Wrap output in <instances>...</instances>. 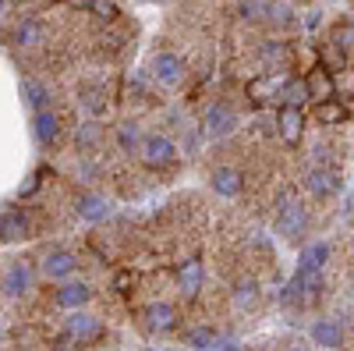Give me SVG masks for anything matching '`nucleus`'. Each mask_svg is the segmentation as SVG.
<instances>
[{"mask_svg":"<svg viewBox=\"0 0 354 351\" xmlns=\"http://www.w3.org/2000/svg\"><path fill=\"white\" fill-rule=\"evenodd\" d=\"M39 273L46 277V280H71L75 273H78V255L71 252V249H50L43 259H39Z\"/></svg>","mask_w":354,"mask_h":351,"instance_id":"nucleus-4","label":"nucleus"},{"mask_svg":"<svg viewBox=\"0 0 354 351\" xmlns=\"http://www.w3.org/2000/svg\"><path fill=\"white\" fill-rule=\"evenodd\" d=\"M4 295L8 298H25L28 291L36 287V270H32V262H11V267L4 270Z\"/></svg>","mask_w":354,"mask_h":351,"instance_id":"nucleus-9","label":"nucleus"},{"mask_svg":"<svg viewBox=\"0 0 354 351\" xmlns=\"http://www.w3.org/2000/svg\"><path fill=\"white\" fill-rule=\"evenodd\" d=\"M142 316H145V327L156 330V334H170V330H177V309H174L170 302H149Z\"/></svg>","mask_w":354,"mask_h":351,"instance_id":"nucleus-16","label":"nucleus"},{"mask_svg":"<svg viewBox=\"0 0 354 351\" xmlns=\"http://www.w3.org/2000/svg\"><path fill=\"white\" fill-rule=\"evenodd\" d=\"M312 117H315L319 125H344V121H347V107L330 96V100H319V103H315Z\"/></svg>","mask_w":354,"mask_h":351,"instance_id":"nucleus-22","label":"nucleus"},{"mask_svg":"<svg viewBox=\"0 0 354 351\" xmlns=\"http://www.w3.org/2000/svg\"><path fill=\"white\" fill-rule=\"evenodd\" d=\"M202 128H205L209 138H227V135L238 132V114H234L227 103H213V107H205Z\"/></svg>","mask_w":354,"mask_h":351,"instance_id":"nucleus-7","label":"nucleus"},{"mask_svg":"<svg viewBox=\"0 0 354 351\" xmlns=\"http://www.w3.org/2000/svg\"><path fill=\"white\" fill-rule=\"evenodd\" d=\"M64 330H68V337H75V341L82 344V341H96L100 330H103V323H100L93 312L75 309V312H68V319H64Z\"/></svg>","mask_w":354,"mask_h":351,"instance_id":"nucleus-14","label":"nucleus"},{"mask_svg":"<svg viewBox=\"0 0 354 351\" xmlns=\"http://www.w3.org/2000/svg\"><path fill=\"white\" fill-rule=\"evenodd\" d=\"M88 8H93L100 18H106V21L117 18V4H113V0H88Z\"/></svg>","mask_w":354,"mask_h":351,"instance_id":"nucleus-30","label":"nucleus"},{"mask_svg":"<svg viewBox=\"0 0 354 351\" xmlns=\"http://www.w3.org/2000/svg\"><path fill=\"white\" fill-rule=\"evenodd\" d=\"M21 100H25V107L32 110V114H39V110H50L53 93H50V85H43L36 78H25L21 82Z\"/></svg>","mask_w":354,"mask_h":351,"instance_id":"nucleus-19","label":"nucleus"},{"mask_svg":"<svg viewBox=\"0 0 354 351\" xmlns=\"http://www.w3.org/2000/svg\"><path fill=\"white\" fill-rule=\"evenodd\" d=\"M100 142H103V125L100 121H78V132H75L78 150H96Z\"/></svg>","mask_w":354,"mask_h":351,"instance_id":"nucleus-24","label":"nucleus"},{"mask_svg":"<svg viewBox=\"0 0 354 351\" xmlns=\"http://www.w3.org/2000/svg\"><path fill=\"white\" fill-rule=\"evenodd\" d=\"M351 298H354V280H351Z\"/></svg>","mask_w":354,"mask_h":351,"instance_id":"nucleus-36","label":"nucleus"},{"mask_svg":"<svg viewBox=\"0 0 354 351\" xmlns=\"http://www.w3.org/2000/svg\"><path fill=\"white\" fill-rule=\"evenodd\" d=\"M305 85H308V89H315V96H333V82H326V75H322V71H315L312 78H305Z\"/></svg>","mask_w":354,"mask_h":351,"instance_id":"nucleus-27","label":"nucleus"},{"mask_svg":"<svg viewBox=\"0 0 354 351\" xmlns=\"http://www.w3.org/2000/svg\"><path fill=\"white\" fill-rule=\"evenodd\" d=\"M305 192L312 199H333L340 192V178H337V170L333 167H312L305 174Z\"/></svg>","mask_w":354,"mask_h":351,"instance_id":"nucleus-12","label":"nucleus"},{"mask_svg":"<svg viewBox=\"0 0 354 351\" xmlns=\"http://www.w3.org/2000/svg\"><path fill=\"white\" fill-rule=\"evenodd\" d=\"M174 280H177V287H181L188 298H195L198 291H202V284H205V267H202L198 259H185V262H177Z\"/></svg>","mask_w":354,"mask_h":351,"instance_id":"nucleus-15","label":"nucleus"},{"mask_svg":"<svg viewBox=\"0 0 354 351\" xmlns=\"http://www.w3.org/2000/svg\"><path fill=\"white\" fill-rule=\"evenodd\" d=\"M277 132L287 145H301V138H305V110L283 103L280 114H277Z\"/></svg>","mask_w":354,"mask_h":351,"instance_id":"nucleus-11","label":"nucleus"},{"mask_svg":"<svg viewBox=\"0 0 354 351\" xmlns=\"http://www.w3.org/2000/svg\"><path fill=\"white\" fill-rule=\"evenodd\" d=\"M308 341L319 351H340L347 334H344V323L337 316H319V319H312V327H308Z\"/></svg>","mask_w":354,"mask_h":351,"instance_id":"nucleus-3","label":"nucleus"},{"mask_svg":"<svg viewBox=\"0 0 354 351\" xmlns=\"http://www.w3.org/2000/svg\"><path fill=\"white\" fill-rule=\"evenodd\" d=\"M39 188V174H32V178H28L25 185H21V195H28V192H36Z\"/></svg>","mask_w":354,"mask_h":351,"instance_id":"nucleus-33","label":"nucleus"},{"mask_svg":"<svg viewBox=\"0 0 354 351\" xmlns=\"http://www.w3.org/2000/svg\"><path fill=\"white\" fill-rule=\"evenodd\" d=\"M241 15L252 18V21H262L266 18V0H241Z\"/></svg>","mask_w":354,"mask_h":351,"instance_id":"nucleus-28","label":"nucleus"},{"mask_svg":"<svg viewBox=\"0 0 354 351\" xmlns=\"http://www.w3.org/2000/svg\"><path fill=\"white\" fill-rule=\"evenodd\" d=\"M262 21L290 25V21H294V15H290V8H287V4H273V0H266V18H262Z\"/></svg>","mask_w":354,"mask_h":351,"instance_id":"nucleus-26","label":"nucleus"},{"mask_svg":"<svg viewBox=\"0 0 354 351\" xmlns=\"http://www.w3.org/2000/svg\"><path fill=\"white\" fill-rule=\"evenodd\" d=\"M333 93H340V96H354V71H340V75L333 78Z\"/></svg>","mask_w":354,"mask_h":351,"instance_id":"nucleus-29","label":"nucleus"},{"mask_svg":"<svg viewBox=\"0 0 354 351\" xmlns=\"http://www.w3.org/2000/svg\"><path fill=\"white\" fill-rule=\"evenodd\" d=\"M333 262V245L330 242H308L298 255V273H308V277H319Z\"/></svg>","mask_w":354,"mask_h":351,"instance_id":"nucleus-10","label":"nucleus"},{"mask_svg":"<svg viewBox=\"0 0 354 351\" xmlns=\"http://www.w3.org/2000/svg\"><path fill=\"white\" fill-rule=\"evenodd\" d=\"M287 351H312V348H305V344H290Z\"/></svg>","mask_w":354,"mask_h":351,"instance_id":"nucleus-34","label":"nucleus"},{"mask_svg":"<svg viewBox=\"0 0 354 351\" xmlns=\"http://www.w3.org/2000/svg\"><path fill=\"white\" fill-rule=\"evenodd\" d=\"M188 348L192 351H216L220 337H216L213 327H195V330H188Z\"/></svg>","mask_w":354,"mask_h":351,"instance_id":"nucleus-25","label":"nucleus"},{"mask_svg":"<svg viewBox=\"0 0 354 351\" xmlns=\"http://www.w3.org/2000/svg\"><path fill=\"white\" fill-rule=\"evenodd\" d=\"M93 284H85V280H61L57 284V291H53V302L61 305L64 312H75V309H85L88 302H93Z\"/></svg>","mask_w":354,"mask_h":351,"instance_id":"nucleus-6","label":"nucleus"},{"mask_svg":"<svg viewBox=\"0 0 354 351\" xmlns=\"http://www.w3.org/2000/svg\"><path fill=\"white\" fill-rule=\"evenodd\" d=\"M8 15V0H0V18H4Z\"/></svg>","mask_w":354,"mask_h":351,"instance_id":"nucleus-35","label":"nucleus"},{"mask_svg":"<svg viewBox=\"0 0 354 351\" xmlns=\"http://www.w3.org/2000/svg\"><path fill=\"white\" fill-rule=\"evenodd\" d=\"M43 39H46V25L39 18H28V21H21L15 28V43L18 46H39Z\"/></svg>","mask_w":354,"mask_h":351,"instance_id":"nucleus-23","label":"nucleus"},{"mask_svg":"<svg viewBox=\"0 0 354 351\" xmlns=\"http://www.w3.org/2000/svg\"><path fill=\"white\" fill-rule=\"evenodd\" d=\"M149 71H153L156 85H163V89H177L185 82V61L177 53H156Z\"/></svg>","mask_w":354,"mask_h":351,"instance_id":"nucleus-8","label":"nucleus"},{"mask_svg":"<svg viewBox=\"0 0 354 351\" xmlns=\"http://www.w3.org/2000/svg\"><path fill=\"white\" fill-rule=\"evenodd\" d=\"M131 280H135L131 273H117V277H113V287H117V291H128V287H131Z\"/></svg>","mask_w":354,"mask_h":351,"instance_id":"nucleus-32","label":"nucleus"},{"mask_svg":"<svg viewBox=\"0 0 354 351\" xmlns=\"http://www.w3.org/2000/svg\"><path fill=\"white\" fill-rule=\"evenodd\" d=\"M209 188L220 195V199H238L245 192V174L238 167H216L209 174Z\"/></svg>","mask_w":354,"mask_h":351,"instance_id":"nucleus-13","label":"nucleus"},{"mask_svg":"<svg viewBox=\"0 0 354 351\" xmlns=\"http://www.w3.org/2000/svg\"><path fill=\"white\" fill-rule=\"evenodd\" d=\"M337 43H340V46H354V25H344V28H340Z\"/></svg>","mask_w":354,"mask_h":351,"instance_id":"nucleus-31","label":"nucleus"},{"mask_svg":"<svg viewBox=\"0 0 354 351\" xmlns=\"http://www.w3.org/2000/svg\"><path fill=\"white\" fill-rule=\"evenodd\" d=\"M32 138L43 145V150H50V145L61 138V117H57L53 110H39V114H32Z\"/></svg>","mask_w":354,"mask_h":351,"instance_id":"nucleus-17","label":"nucleus"},{"mask_svg":"<svg viewBox=\"0 0 354 351\" xmlns=\"http://www.w3.org/2000/svg\"><path fill=\"white\" fill-rule=\"evenodd\" d=\"M71 210H75V217L85 220V224H103V220L113 217V202H110L106 195H100V192H78Z\"/></svg>","mask_w":354,"mask_h":351,"instance_id":"nucleus-5","label":"nucleus"},{"mask_svg":"<svg viewBox=\"0 0 354 351\" xmlns=\"http://www.w3.org/2000/svg\"><path fill=\"white\" fill-rule=\"evenodd\" d=\"M113 138H117V150H121L124 156H135L145 135H142L138 121H121V125H117V132H113Z\"/></svg>","mask_w":354,"mask_h":351,"instance_id":"nucleus-21","label":"nucleus"},{"mask_svg":"<svg viewBox=\"0 0 354 351\" xmlns=\"http://www.w3.org/2000/svg\"><path fill=\"white\" fill-rule=\"evenodd\" d=\"M308 231V210H305V202H298L290 192H283L280 199V210H277V234L287 242L294 238H301V234Z\"/></svg>","mask_w":354,"mask_h":351,"instance_id":"nucleus-1","label":"nucleus"},{"mask_svg":"<svg viewBox=\"0 0 354 351\" xmlns=\"http://www.w3.org/2000/svg\"><path fill=\"white\" fill-rule=\"evenodd\" d=\"M230 295H234V305H238V309L245 312V309H255V305L262 302V287H259V280H255V277H241L238 284H234Z\"/></svg>","mask_w":354,"mask_h":351,"instance_id":"nucleus-20","label":"nucleus"},{"mask_svg":"<svg viewBox=\"0 0 354 351\" xmlns=\"http://www.w3.org/2000/svg\"><path fill=\"white\" fill-rule=\"evenodd\" d=\"M138 160L153 170H163V167L177 163V142L170 135H145L138 145Z\"/></svg>","mask_w":354,"mask_h":351,"instance_id":"nucleus-2","label":"nucleus"},{"mask_svg":"<svg viewBox=\"0 0 354 351\" xmlns=\"http://www.w3.org/2000/svg\"><path fill=\"white\" fill-rule=\"evenodd\" d=\"M0 238L4 242H25L32 238V220H28L21 210H11L0 217Z\"/></svg>","mask_w":354,"mask_h":351,"instance_id":"nucleus-18","label":"nucleus"}]
</instances>
